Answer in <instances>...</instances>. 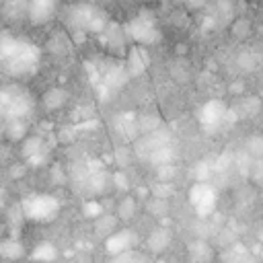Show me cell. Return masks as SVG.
Here are the masks:
<instances>
[{
	"mask_svg": "<svg viewBox=\"0 0 263 263\" xmlns=\"http://www.w3.org/2000/svg\"><path fill=\"white\" fill-rule=\"evenodd\" d=\"M39 47L25 37L0 35V66L14 78L33 76L39 68Z\"/></svg>",
	"mask_w": 263,
	"mask_h": 263,
	"instance_id": "1",
	"label": "cell"
},
{
	"mask_svg": "<svg viewBox=\"0 0 263 263\" xmlns=\"http://www.w3.org/2000/svg\"><path fill=\"white\" fill-rule=\"evenodd\" d=\"M64 25L68 27L70 35H74L76 39H84L86 33H95L101 35L105 31V27L111 23L107 12L101 10L95 4H72L64 10Z\"/></svg>",
	"mask_w": 263,
	"mask_h": 263,
	"instance_id": "2",
	"label": "cell"
},
{
	"mask_svg": "<svg viewBox=\"0 0 263 263\" xmlns=\"http://www.w3.org/2000/svg\"><path fill=\"white\" fill-rule=\"evenodd\" d=\"M33 111V97L29 90L21 84H8L0 88V119L16 121V119H29Z\"/></svg>",
	"mask_w": 263,
	"mask_h": 263,
	"instance_id": "3",
	"label": "cell"
},
{
	"mask_svg": "<svg viewBox=\"0 0 263 263\" xmlns=\"http://www.w3.org/2000/svg\"><path fill=\"white\" fill-rule=\"evenodd\" d=\"M123 27H125V33H127L129 41H134L136 45H142V47L154 45V43H158L160 37H162L160 29H158V23H156V18H154V14H152L150 10L138 12V14H136L134 18H129Z\"/></svg>",
	"mask_w": 263,
	"mask_h": 263,
	"instance_id": "4",
	"label": "cell"
},
{
	"mask_svg": "<svg viewBox=\"0 0 263 263\" xmlns=\"http://www.w3.org/2000/svg\"><path fill=\"white\" fill-rule=\"evenodd\" d=\"M21 212L33 222H51L60 214V201L49 193H33L21 201Z\"/></svg>",
	"mask_w": 263,
	"mask_h": 263,
	"instance_id": "5",
	"label": "cell"
},
{
	"mask_svg": "<svg viewBox=\"0 0 263 263\" xmlns=\"http://www.w3.org/2000/svg\"><path fill=\"white\" fill-rule=\"evenodd\" d=\"M189 203L199 218H208L216 208V189L208 181H195L189 189Z\"/></svg>",
	"mask_w": 263,
	"mask_h": 263,
	"instance_id": "6",
	"label": "cell"
},
{
	"mask_svg": "<svg viewBox=\"0 0 263 263\" xmlns=\"http://www.w3.org/2000/svg\"><path fill=\"white\" fill-rule=\"evenodd\" d=\"M228 115H230L228 107H226L220 99H212V101H208V103L201 105L197 117H199L201 127H203L205 132L214 134L216 129H220V125H224V121L228 119Z\"/></svg>",
	"mask_w": 263,
	"mask_h": 263,
	"instance_id": "7",
	"label": "cell"
},
{
	"mask_svg": "<svg viewBox=\"0 0 263 263\" xmlns=\"http://www.w3.org/2000/svg\"><path fill=\"white\" fill-rule=\"evenodd\" d=\"M138 242V234L132 228H117L109 238H105V251L113 257L129 253Z\"/></svg>",
	"mask_w": 263,
	"mask_h": 263,
	"instance_id": "8",
	"label": "cell"
},
{
	"mask_svg": "<svg viewBox=\"0 0 263 263\" xmlns=\"http://www.w3.org/2000/svg\"><path fill=\"white\" fill-rule=\"evenodd\" d=\"M99 39H101V43L111 51V53H127L125 51V43L129 41V37H127V33H125V27L123 25H119V23H109L107 27H105V31L99 35Z\"/></svg>",
	"mask_w": 263,
	"mask_h": 263,
	"instance_id": "9",
	"label": "cell"
},
{
	"mask_svg": "<svg viewBox=\"0 0 263 263\" xmlns=\"http://www.w3.org/2000/svg\"><path fill=\"white\" fill-rule=\"evenodd\" d=\"M58 8H60V0H29L27 18L33 25H45L55 16Z\"/></svg>",
	"mask_w": 263,
	"mask_h": 263,
	"instance_id": "10",
	"label": "cell"
},
{
	"mask_svg": "<svg viewBox=\"0 0 263 263\" xmlns=\"http://www.w3.org/2000/svg\"><path fill=\"white\" fill-rule=\"evenodd\" d=\"M148 64H150V58H148V53H146V49L142 45H132L127 49V53H125V68H127L129 76L144 74Z\"/></svg>",
	"mask_w": 263,
	"mask_h": 263,
	"instance_id": "11",
	"label": "cell"
},
{
	"mask_svg": "<svg viewBox=\"0 0 263 263\" xmlns=\"http://www.w3.org/2000/svg\"><path fill=\"white\" fill-rule=\"evenodd\" d=\"M220 263H259V259L240 242H232L224 247L220 255Z\"/></svg>",
	"mask_w": 263,
	"mask_h": 263,
	"instance_id": "12",
	"label": "cell"
},
{
	"mask_svg": "<svg viewBox=\"0 0 263 263\" xmlns=\"http://www.w3.org/2000/svg\"><path fill=\"white\" fill-rule=\"evenodd\" d=\"M171 240H173L171 230L164 228V226H158V228L150 230V234L146 236V249H148L150 253H156V255H158V253H164V251L168 249Z\"/></svg>",
	"mask_w": 263,
	"mask_h": 263,
	"instance_id": "13",
	"label": "cell"
},
{
	"mask_svg": "<svg viewBox=\"0 0 263 263\" xmlns=\"http://www.w3.org/2000/svg\"><path fill=\"white\" fill-rule=\"evenodd\" d=\"M23 156H25L29 162H33V164L43 162V160H45V142H43V138H41V136H31V138H27V140L23 142Z\"/></svg>",
	"mask_w": 263,
	"mask_h": 263,
	"instance_id": "14",
	"label": "cell"
},
{
	"mask_svg": "<svg viewBox=\"0 0 263 263\" xmlns=\"http://www.w3.org/2000/svg\"><path fill=\"white\" fill-rule=\"evenodd\" d=\"M41 103H43L45 111H60L68 103V92L62 86H53V88H49V90L43 92Z\"/></svg>",
	"mask_w": 263,
	"mask_h": 263,
	"instance_id": "15",
	"label": "cell"
},
{
	"mask_svg": "<svg viewBox=\"0 0 263 263\" xmlns=\"http://www.w3.org/2000/svg\"><path fill=\"white\" fill-rule=\"evenodd\" d=\"M127 78H129V72H127L125 64H111V66L105 70V76H103V80H105V84H107L109 88H119V86H123V84L127 82Z\"/></svg>",
	"mask_w": 263,
	"mask_h": 263,
	"instance_id": "16",
	"label": "cell"
},
{
	"mask_svg": "<svg viewBox=\"0 0 263 263\" xmlns=\"http://www.w3.org/2000/svg\"><path fill=\"white\" fill-rule=\"evenodd\" d=\"M117 214H101L97 220H95V234L101 236L103 240L109 238L115 230H117Z\"/></svg>",
	"mask_w": 263,
	"mask_h": 263,
	"instance_id": "17",
	"label": "cell"
},
{
	"mask_svg": "<svg viewBox=\"0 0 263 263\" xmlns=\"http://www.w3.org/2000/svg\"><path fill=\"white\" fill-rule=\"evenodd\" d=\"M2 12H4V16L10 18V21L23 18V16H27V12H29V0H4Z\"/></svg>",
	"mask_w": 263,
	"mask_h": 263,
	"instance_id": "18",
	"label": "cell"
},
{
	"mask_svg": "<svg viewBox=\"0 0 263 263\" xmlns=\"http://www.w3.org/2000/svg\"><path fill=\"white\" fill-rule=\"evenodd\" d=\"M189 259L193 263H208L212 259V249L205 240H193L189 245Z\"/></svg>",
	"mask_w": 263,
	"mask_h": 263,
	"instance_id": "19",
	"label": "cell"
},
{
	"mask_svg": "<svg viewBox=\"0 0 263 263\" xmlns=\"http://www.w3.org/2000/svg\"><path fill=\"white\" fill-rule=\"evenodd\" d=\"M23 255H25V249H23V245H21L18 240H14V238H4V240H0V257H2V259L14 261V259H21Z\"/></svg>",
	"mask_w": 263,
	"mask_h": 263,
	"instance_id": "20",
	"label": "cell"
},
{
	"mask_svg": "<svg viewBox=\"0 0 263 263\" xmlns=\"http://www.w3.org/2000/svg\"><path fill=\"white\" fill-rule=\"evenodd\" d=\"M27 129H29V121L27 119H16V121H8L6 123V138L10 142H21L27 138Z\"/></svg>",
	"mask_w": 263,
	"mask_h": 263,
	"instance_id": "21",
	"label": "cell"
},
{
	"mask_svg": "<svg viewBox=\"0 0 263 263\" xmlns=\"http://www.w3.org/2000/svg\"><path fill=\"white\" fill-rule=\"evenodd\" d=\"M119 220H132L136 214V197L134 195H125L117 201V210H115Z\"/></svg>",
	"mask_w": 263,
	"mask_h": 263,
	"instance_id": "22",
	"label": "cell"
},
{
	"mask_svg": "<svg viewBox=\"0 0 263 263\" xmlns=\"http://www.w3.org/2000/svg\"><path fill=\"white\" fill-rule=\"evenodd\" d=\"M31 257H33L35 261H39V263H51V261L55 259V247H53L51 242H39V245L33 249Z\"/></svg>",
	"mask_w": 263,
	"mask_h": 263,
	"instance_id": "23",
	"label": "cell"
},
{
	"mask_svg": "<svg viewBox=\"0 0 263 263\" xmlns=\"http://www.w3.org/2000/svg\"><path fill=\"white\" fill-rule=\"evenodd\" d=\"M146 208H148V212H150L152 216H156V218H162V216H166V212H168V203H166V197H158V195L150 197Z\"/></svg>",
	"mask_w": 263,
	"mask_h": 263,
	"instance_id": "24",
	"label": "cell"
},
{
	"mask_svg": "<svg viewBox=\"0 0 263 263\" xmlns=\"http://www.w3.org/2000/svg\"><path fill=\"white\" fill-rule=\"evenodd\" d=\"M245 148L251 158H263V136H251Z\"/></svg>",
	"mask_w": 263,
	"mask_h": 263,
	"instance_id": "25",
	"label": "cell"
},
{
	"mask_svg": "<svg viewBox=\"0 0 263 263\" xmlns=\"http://www.w3.org/2000/svg\"><path fill=\"white\" fill-rule=\"evenodd\" d=\"M82 212H84V216H86V218H92V220H97L101 214H105V212H103L101 201H99V199H95V197H90V199H86V201L82 203Z\"/></svg>",
	"mask_w": 263,
	"mask_h": 263,
	"instance_id": "26",
	"label": "cell"
},
{
	"mask_svg": "<svg viewBox=\"0 0 263 263\" xmlns=\"http://www.w3.org/2000/svg\"><path fill=\"white\" fill-rule=\"evenodd\" d=\"M49 49L53 53H64L68 51V35L66 33H55L53 39L49 41Z\"/></svg>",
	"mask_w": 263,
	"mask_h": 263,
	"instance_id": "27",
	"label": "cell"
},
{
	"mask_svg": "<svg viewBox=\"0 0 263 263\" xmlns=\"http://www.w3.org/2000/svg\"><path fill=\"white\" fill-rule=\"evenodd\" d=\"M259 111V101L255 99V97H247L245 101H242V113L247 115V117H251V115H255Z\"/></svg>",
	"mask_w": 263,
	"mask_h": 263,
	"instance_id": "28",
	"label": "cell"
},
{
	"mask_svg": "<svg viewBox=\"0 0 263 263\" xmlns=\"http://www.w3.org/2000/svg\"><path fill=\"white\" fill-rule=\"evenodd\" d=\"M113 185H115V189H121V191H127L129 189V183H127V179H125V175L121 171H117L113 175Z\"/></svg>",
	"mask_w": 263,
	"mask_h": 263,
	"instance_id": "29",
	"label": "cell"
},
{
	"mask_svg": "<svg viewBox=\"0 0 263 263\" xmlns=\"http://www.w3.org/2000/svg\"><path fill=\"white\" fill-rule=\"evenodd\" d=\"M183 4L191 10H197V8H203L208 4V0H183Z\"/></svg>",
	"mask_w": 263,
	"mask_h": 263,
	"instance_id": "30",
	"label": "cell"
},
{
	"mask_svg": "<svg viewBox=\"0 0 263 263\" xmlns=\"http://www.w3.org/2000/svg\"><path fill=\"white\" fill-rule=\"evenodd\" d=\"M25 175V164H14L12 168H10V177L12 179H21Z\"/></svg>",
	"mask_w": 263,
	"mask_h": 263,
	"instance_id": "31",
	"label": "cell"
},
{
	"mask_svg": "<svg viewBox=\"0 0 263 263\" xmlns=\"http://www.w3.org/2000/svg\"><path fill=\"white\" fill-rule=\"evenodd\" d=\"M0 2H2V0H0Z\"/></svg>",
	"mask_w": 263,
	"mask_h": 263,
	"instance_id": "32",
	"label": "cell"
},
{
	"mask_svg": "<svg viewBox=\"0 0 263 263\" xmlns=\"http://www.w3.org/2000/svg\"><path fill=\"white\" fill-rule=\"evenodd\" d=\"M148 2H150V0H148Z\"/></svg>",
	"mask_w": 263,
	"mask_h": 263,
	"instance_id": "33",
	"label": "cell"
}]
</instances>
